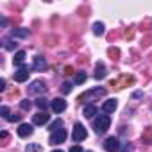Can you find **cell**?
Instances as JSON below:
<instances>
[{
  "label": "cell",
  "mask_w": 152,
  "mask_h": 152,
  "mask_svg": "<svg viewBox=\"0 0 152 152\" xmlns=\"http://www.w3.org/2000/svg\"><path fill=\"white\" fill-rule=\"evenodd\" d=\"M109 125H111V118H109L107 115H99V116L93 120V129H95L97 134H104V132L109 129Z\"/></svg>",
  "instance_id": "1"
},
{
  "label": "cell",
  "mask_w": 152,
  "mask_h": 152,
  "mask_svg": "<svg viewBox=\"0 0 152 152\" xmlns=\"http://www.w3.org/2000/svg\"><path fill=\"white\" fill-rule=\"evenodd\" d=\"M66 136H68V132H66L64 129H59V131H56V132L50 134L48 143H50V145H61V143L66 140Z\"/></svg>",
  "instance_id": "2"
},
{
  "label": "cell",
  "mask_w": 152,
  "mask_h": 152,
  "mask_svg": "<svg viewBox=\"0 0 152 152\" xmlns=\"http://www.w3.org/2000/svg\"><path fill=\"white\" fill-rule=\"evenodd\" d=\"M86 136H88V132H86V127H84L83 124H75V125H73V131H72V138H73L75 141H83Z\"/></svg>",
  "instance_id": "3"
},
{
  "label": "cell",
  "mask_w": 152,
  "mask_h": 152,
  "mask_svg": "<svg viewBox=\"0 0 152 152\" xmlns=\"http://www.w3.org/2000/svg\"><path fill=\"white\" fill-rule=\"evenodd\" d=\"M120 140L118 138H115V136H109V138H106V141H104V148L107 150V152H118L120 150Z\"/></svg>",
  "instance_id": "4"
},
{
  "label": "cell",
  "mask_w": 152,
  "mask_h": 152,
  "mask_svg": "<svg viewBox=\"0 0 152 152\" xmlns=\"http://www.w3.org/2000/svg\"><path fill=\"white\" fill-rule=\"evenodd\" d=\"M45 90H47V86H45V83H43V81H32V83L29 84V88H27L29 95H38V93H45Z\"/></svg>",
  "instance_id": "5"
},
{
  "label": "cell",
  "mask_w": 152,
  "mask_h": 152,
  "mask_svg": "<svg viewBox=\"0 0 152 152\" xmlns=\"http://www.w3.org/2000/svg\"><path fill=\"white\" fill-rule=\"evenodd\" d=\"M106 95V90L104 88H93V90H90V91H86L81 99L84 100V99H88V100H93V99H100V97H104Z\"/></svg>",
  "instance_id": "6"
},
{
  "label": "cell",
  "mask_w": 152,
  "mask_h": 152,
  "mask_svg": "<svg viewBox=\"0 0 152 152\" xmlns=\"http://www.w3.org/2000/svg\"><path fill=\"white\" fill-rule=\"evenodd\" d=\"M29 73H31V72H29L27 66H20V68L15 72V81H16V83H25V81L29 79Z\"/></svg>",
  "instance_id": "7"
},
{
  "label": "cell",
  "mask_w": 152,
  "mask_h": 152,
  "mask_svg": "<svg viewBox=\"0 0 152 152\" xmlns=\"http://www.w3.org/2000/svg\"><path fill=\"white\" fill-rule=\"evenodd\" d=\"M48 120H50V115H47V111H39L32 116L34 125H45V124H48Z\"/></svg>",
  "instance_id": "8"
},
{
  "label": "cell",
  "mask_w": 152,
  "mask_h": 152,
  "mask_svg": "<svg viewBox=\"0 0 152 152\" xmlns=\"http://www.w3.org/2000/svg\"><path fill=\"white\" fill-rule=\"evenodd\" d=\"M50 106H52V111L54 113H63L66 109V100L64 99H54Z\"/></svg>",
  "instance_id": "9"
},
{
  "label": "cell",
  "mask_w": 152,
  "mask_h": 152,
  "mask_svg": "<svg viewBox=\"0 0 152 152\" xmlns=\"http://www.w3.org/2000/svg\"><path fill=\"white\" fill-rule=\"evenodd\" d=\"M32 68H34L36 72H43V70H47V61H45V57H43V56H36V57H34V64H32Z\"/></svg>",
  "instance_id": "10"
},
{
  "label": "cell",
  "mask_w": 152,
  "mask_h": 152,
  "mask_svg": "<svg viewBox=\"0 0 152 152\" xmlns=\"http://www.w3.org/2000/svg\"><path fill=\"white\" fill-rule=\"evenodd\" d=\"M32 125H29V124H22L20 127H18V136H22V138H27V136H31L32 134Z\"/></svg>",
  "instance_id": "11"
},
{
  "label": "cell",
  "mask_w": 152,
  "mask_h": 152,
  "mask_svg": "<svg viewBox=\"0 0 152 152\" xmlns=\"http://www.w3.org/2000/svg\"><path fill=\"white\" fill-rule=\"evenodd\" d=\"M116 106H118L116 100H115V99H109V100H106V102L102 104V111H104V113H113V111L116 109Z\"/></svg>",
  "instance_id": "12"
},
{
  "label": "cell",
  "mask_w": 152,
  "mask_h": 152,
  "mask_svg": "<svg viewBox=\"0 0 152 152\" xmlns=\"http://www.w3.org/2000/svg\"><path fill=\"white\" fill-rule=\"evenodd\" d=\"M83 115H84L86 118H93V116L97 115V106H93V104H88V106H84V109H83Z\"/></svg>",
  "instance_id": "13"
},
{
  "label": "cell",
  "mask_w": 152,
  "mask_h": 152,
  "mask_svg": "<svg viewBox=\"0 0 152 152\" xmlns=\"http://www.w3.org/2000/svg\"><path fill=\"white\" fill-rule=\"evenodd\" d=\"M29 34H31V31H29V29H23V27L11 31V36H13V38H27Z\"/></svg>",
  "instance_id": "14"
},
{
  "label": "cell",
  "mask_w": 152,
  "mask_h": 152,
  "mask_svg": "<svg viewBox=\"0 0 152 152\" xmlns=\"http://www.w3.org/2000/svg\"><path fill=\"white\" fill-rule=\"evenodd\" d=\"M25 57H27V54H25L23 50H18V52L15 54V57H13V63H15L16 66H22L23 61H25Z\"/></svg>",
  "instance_id": "15"
},
{
  "label": "cell",
  "mask_w": 152,
  "mask_h": 152,
  "mask_svg": "<svg viewBox=\"0 0 152 152\" xmlns=\"http://www.w3.org/2000/svg\"><path fill=\"white\" fill-rule=\"evenodd\" d=\"M106 77V66L102 63H97L95 66V79H104Z\"/></svg>",
  "instance_id": "16"
},
{
  "label": "cell",
  "mask_w": 152,
  "mask_h": 152,
  "mask_svg": "<svg viewBox=\"0 0 152 152\" xmlns=\"http://www.w3.org/2000/svg\"><path fill=\"white\" fill-rule=\"evenodd\" d=\"M84 81H86V72H77L75 73V79H73L75 84H83Z\"/></svg>",
  "instance_id": "17"
},
{
  "label": "cell",
  "mask_w": 152,
  "mask_h": 152,
  "mask_svg": "<svg viewBox=\"0 0 152 152\" xmlns=\"http://www.w3.org/2000/svg\"><path fill=\"white\" fill-rule=\"evenodd\" d=\"M104 29H106V27H104V23L97 22V23L93 25V34H95V36H102V34H104Z\"/></svg>",
  "instance_id": "18"
},
{
  "label": "cell",
  "mask_w": 152,
  "mask_h": 152,
  "mask_svg": "<svg viewBox=\"0 0 152 152\" xmlns=\"http://www.w3.org/2000/svg\"><path fill=\"white\" fill-rule=\"evenodd\" d=\"M36 106H38L41 111H47V107H48V100H47L45 97H39V99L36 100Z\"/></svg>",
  "instance_id": "19"
},
{
  "label": "cell",
  "mask_w": 152,
  "mask_h": 152,
  "mask_svg": "<svg viewBox=\"0 0 152 152\" xmlns=\"http://www.w3.org/2000/svg\"><path fill=\"white\" fill-rule=\"evenodd\" d=\"M61 127H63V120H61V118H57L56 122H52V124H50V131H52V132L59 131Z\"/></svg>",
  "instance_id": "20"
},
{
  "label": "cell",
  "mask_w": 152,
  "mask_h": 152,
  "mask_svg": "<svg viewBox=\"0 0 152 152\" xmlns=\"http://www.w3.org/2000/svg\"><path fill=\"white\" fill-rule=\"evenodd\" d=\"M25 150H27V152H39V150H41V145H38V143H34V145H27Z\"/></svg>",
  "instance_id": "21"
},
{
  "label": "cell",
  "mask_w": 152,
  "mask_h": 152,
  "mask_svg": "<svg viewBox=\"0 0 152 152\" xmlns=\"http://www.w3.org/2000/svg\"><path fill=\"white\" fill-rule=\"evenodd\" d=\"M15 47H16V45H13L11 39H4V48H6V50H13Z\"/></svg>",
  "instance_id": "22"
},
{
  "label": "cell",
  "mask_w": 152,
  "mask_h": 152,
  "mask_svg": "<svg viewBox=\"0 0 152 152\" xmlns=\"http://www.w3.org/2000/svg\"><path fill=\"white\" fill-rule=\"evenodd\" d=\"M0 113H2V116L7 120L9 118V109H7V106H2V107H0Z\"/></svg>",
  "instance_id": "23"
},
{
  "label": "cell",
  "mask_w": 152,
  "mask_h": 152,
  "mask_svg": "<svg viewBox=\"0 0 152 152\" xmlns=\"http://www.w3.org/2000/svg\"><path fill=\"white\" fill-rule=\"evenodd\" d=\"M61 91H63V93H70V91H72V84H70V83H64L63 88H61Z\"/></svg>",
  "instance_id": "24"
},
{
  "label": "cell",
  "mask_w": 152,
  "mask_h": 152,
  "mask_svg": "<svg viewBox=\"0 0 152 152\" xmlns=\"http://www.w3.org/2000/svg\"><path fill=\"white\" fill-rule=\"evenodd\" d=\"M7 120H9V122H18V120H22V115H9Z\"/></svg>",
  "instance_id": "25"
},
{
  "label": "cell",
  "mask_w": 152,
  "mask_h": 152,
  "mask_svg": "<svg viewBox=\"0 0 152 152\" xmlns=\"http://www.w3.org/2000/svg\"><path fill=\"white\" fill-rule=\"evenodd\" d=\"M68 152H84V150H83V147H81V145H73Z\"/></svg>",
  "instance_id": "26"
},
{
  "label": "cell",
  "mask_w": 152,
  "mask_h": 152,
  "mask_svg": "<svg viewBox=\"0 0 152 152\" xmlns=\"http://www.w3.org/2000/svg\"><path fill=\"white\" fill-rule=\"evenodd\" d=\"M31 107V102L29 100H22V109H29Z\"/></svg>",
  "instance_id": "27"
},
{
  "label": "cell",
  "mask_w": 152,
  "mask_h": 152,
  "mask_svg": "<svg viewBox=\"0 0 152 152\" xmlns=\"http://www.w3.org/2000/svg\"><path fill=\"white\" fill-rule=\"evenodd\" d=\"M6 90V81L2 79V81H0V91H4Z\"/></svg>",
  "instance_id": "28"
},
{
  "label": "cell",
  "mask_w": 152,
  "mask_h": 152,
  "mask_svg": "<svg viewBox=\"0 0 152 152\" xmlns=\"http://www.w3.org/2000/svg\"><path fill=\"white\" fill-rule=\"evenodd\" d=\"M124 152H132V147H131V145H129V143H127V145H125V147H124Z\"/></svg>",
  "instance_id": "29"
},
{
  "label": "cell",
  "mask_w": 152,
  "mask_h": 152,
  "mask_svg": "<svg viewBox=\"0 0 152 152\" xmlns=\"http://www.w3.org/2000/svg\"><path fill=\"white\" fill-rule=\"evenodd\" d=\"M52 152H63V150H59V148H57V150H52Z\"/></svg>",
  "instance_id": "30"
}]
</instances>
